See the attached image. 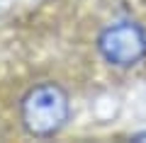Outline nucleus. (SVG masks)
I'll return each mask as SVG.
<instances>
[{
    "label": "nucleus",
    "mask_w": 146,
    "mask_h": 143,
    "mask_svg": "<svg viewBox=\"0 0 146 143\" xmlns=\"http://www.w3.org/2000/svg\"><path fill=\"white\" fill-rule=\"evenodd\" d=\"M68 114H71L68 95L54 82L32 87L20 104L22 126L27 129V133L42 138L61 131L68 121Z\"/></svg>",
    "instance_id": "obj_1"
},
{
    "label": "nucleus",
    "mask_w": 146,
    "mask_h": 143,
    "mask_svg": "<svg viewBox=\"0 0 146 143\" xmlns=\"http://www.w3.org/2000/svg\"><path fill=\"white\" fill-rule=\"evenodd\" d=\"M102 58L115 68H131L146 56V29L136 22H115L98 36Z\"/></svg>",
    "instance_id": "obj_2"
}]
</instances>
